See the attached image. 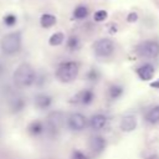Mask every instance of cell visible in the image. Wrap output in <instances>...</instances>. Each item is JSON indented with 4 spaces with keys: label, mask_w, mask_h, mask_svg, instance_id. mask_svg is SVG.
<instances>
[{
    "label": "cell",
    "mask_w": 159,
    "mask_h": 159,
    "mask_svg": "<svg viewBox=\"0 0 159 159\" xmlns=\"http://www.w3.org/2000/svg\"><path fill=\"white\" fill-rule=\"evenodd\" d=\"M36 81V72L29 63H21L14 72V82L19 87H30Z\"/></svg>",
    "instance_id": "cell-1"
},
{
    "label": "cell",
    "mask_w": 159,
    "mask_h": 159,
    "mask_svg": "<svg viewBox=\"0 0 159 159\" xmlns=\"http://www.w3.org/2000/svg\"><path fill=\"white\" fill-rule=\"evenodd\" d=\"M80 65L75 61H66L61 62L56 68V77L58 81L63 83H70L75 81L78 76Z\"/></svg>",
    "instance_id": "cell-2"
},
{
    "label": "cell",
    "mask_w": 159,
    "mask_h": 159,
    "mask_svg": "<svg viewBox=\"0 0 159 159\" xmlns=\"http://www.w3.org/2000/svg\"><path fill=\"white\" fill-rule=\"evenodd\" d=\"M21 32L14 31L0 40V48L5 55H15L21 50Z\"/></svg>",
    "instance_id": "cell-3"
},
{
    "label": "cell",
    "mask_w": 159,
    "mask_h": 159,
    "mask_svg": "<svg viewBox=\"0 0 159 159\" xmlns=\"http://www.w3.org/2000/svg\"><path fill=\"white\" fill-rule=\"evenodd\" d=\"M62 124H63V113L58 111L51 112L45 124V133H47L50 137H56Z\"/></svg>",
    "instance_id": "cell-4"
},
{
    "label": "cell",
    "mask_w": 159,
    "mask_h": 159,
    "mask_svg": "<svg viewBox=\"0 0 159 159\" xmlns=\"http://www.w3.org/2000/svg\"><path fill=\"white\" fill-rule=\"evenodd\" d=\"M137 53L145 58H157L159 56V42L155 40H145L137 46Z\"/></svg>",
    "instance_id": "cell-5"
},
{
    "label": "cell",
    "mask_w": 159,
    "mask_h": 159,
    "mask_svg": "<svg viewBox=\"0 0 159 159\" xmlns=\"http://www.w3.org/2000/svg\"><path fill=\"white\" fill-rule=\"evenodd\" d=\"M114 51V43L111 39L102 37L94 41L93 43V52L97 57H109Z\"/></svg>",
    "instance_id": "cell-6"
},
{
    "label": "cell",
    "mask_w": 159,
    "mask_h": 159,
    "mask_svg": "<svg viewBox=\"0 0 159 159\" xmlns=\"http://www.w3.org/2000/svg\"><path fill=\"white\" fill-rule=\"evenodd\" d=\"M94 99V93L92 89L87 88V89H81L80 92H77L73 97H71L70 103L73 104H81V106H88L93 102Z\"/></svg>",
    "instance_id": "cell-7"
},
{
    "label": "cell",
    "mask_w": 159,
    "mask_h": 159,
    "mask_svg": "<svg viewBox=\"0 0 159 159\" xmlns=\"http://www.w3.org/2000/svg\"><path fill=\"white\" fill-rule=\"evenodd\" d=\"M87 118L82 113H72L67 119V125L71 130L81 132L87 127Z\"/></svg>",
    "instance_id": "cell-8"
},
{
    "label": "cell",
    "mask_w": 159,
    "mask_h": 159,
    "mask_svg": "<svg viewBox=\"0 0 159 159\" xmlns=\"http://www.w3.org/2000/svg\"><path fill=\"white\" fill-rule=\"evenodd\" d=\"M135 73L142 81H150L155 73V67L150 62H145L135 68Z\"/></svg>",
    "instance_id": "cell-9"
},
{
    "label": "cell",
    "mask_w": 159,
    "mask_h": 159,
    "mask_svg": "<svg viewBox=\"0 0 159 159\" xmlns=\"http://www.w3.org/2000/svg\"><path fill=\"white\" fill-rule=\"evenodd\" d=\"M88 145H89V149L92 150V153L101 154L107 147V140L102 135H94L89 139Z\"/></svg>",
    "instance_id": "cell-10"
},
{
    "label": "cell",
    "mask_w": 159,
    "mask_h": 159,
    "mask_svg": "<svg viewBox=\"0 0 159 159\" xmlns=\"http://www.w3.org/2000/svg\"><path fill=\"white\" fill-rule=\"evenodd\" d=\"M107 124H108V118L104 114H101V113H97V114L92 116L91 119H89V127L93 130H102L107 127Z\"/></svg>",
    "instance_id": "cell-11"
},
{
    "label": "cell",
    "mask_w": 159,
    "mask_h": 159,
    "mask_svg": "<svg viewBox=\"0 0 159 159\" xmlns=\"http://www.w3.org/2000/svg\"><path fill=\"white\" fill-rule=\"evenodd\" d=\"M34 104L39 109H47L52 104V97L46 93H39L34 98Z\"/></svg>",
    "instance_id": "cell-12"
},
{
    "label": "cell",
    "mask_w": 159,
    "mask_h": 159,
    "mask_svg": "<svg viewBox=\"0 0 159 159\" xmlns=\"http://www.w3.org/2000/svg\"><path fill=\"white\" fill-rule=\"evenodd\" d=\"M119 125H120V129L123 132H127V133L128 132H133L137 128V118H135V116H133V114L124 116L122 118Z\"/></svg>",
    "instance_id": "cell-13"
},
{
    "label": "cell",
    "mask_w": 159,
    "mask_h": 159,
    "mask_svg": "<svg viewBox=\"0 0 159 159\" xmlns=\"http://www.w3.org/2000/svg\"><path fill=\"white\" fill-rule=\"evenodd\" d=\"M27 132L32 137H39L45 133V124L41 120H32L27 125Z\"/></svg>",
    "instance_id": "cell-14"
},
{
    "label": "cell",
    "mask_w": 159,
    "mask_h": 159,
    "mask_svg": "<svg viewBox=\"0 0 159 159\" xmlns=\"http://www.w3.org/2000/svg\"><path fill=\"white\" fill-rule=\"evenodd\" d=\"M26 106V99L21 96H16L14 98L10 99V103H9V107H10V111L12 113H19L21 112Z\"/></svg>",
    "instance_id": "cell-15"
},
{
    "label": "cell",
    "mask_w": 159,
    "mask_h": 159,
    "mask_svg": "<svg viewBox=\"0 0 159 159\" xmlns=\"http://www.w3.org/2000/svg\"><path fill=\"white\" fill-rule=\"evenodd\" d=\"M89 15V7L84 4L77 5L72 11V19L75 20H84Z\"/></svg>",
    "instance_id": "cell-16"
},
{
    "label": "cell",
    "mask_w": 159,
    "mask_h": 159,
    "mask_svg": "<svg viewBox=\"0 0 159 159\" xmlns=\"http://www.w3.org/2000/svg\"><path fill=\"white\" fill-rule=\"evenodd\" d=\"M145 120L149 124H158L159 123V106L150 107L145 113Z\"/></svg>",
    "instance_id": "cell-17"
},
{
    "label": "cell",
    "mask_w": 159,
    "mask_h": 159,
    "mask_svg": "<svg viewBox=\"0 0 159 159\" xmlns=\"http://www.w3.org/2000/svg\"><path fill=\"white\" fill-rule=\"evenodd\" d=\"M57 22V19L53 14H50V12H45L40 16V25L41 27L43 29H50Z\"/></svg>",
    "instance_id": "cell-18"
},
{
    "label": "cell",
    "mask_w": 159,
    "mask_h": 159,
    "mask_svg": "<svg viewBox=\"0 0 159 159\" xmlns=\"http://www.w3.org/2000/svg\"><path fill=\"white\" fill-rule=\"evenodd\" d=\"M66 47L71 52H75V51L80 50V47H81V40H80V37L76 36V35L68 36L67 40H66Z\"/></svg>",
    "instance_id": "cell-19"
},
{
    "label": "cell",
    "mask_w": 159,
    "mask_h": 159,
    "mask_svg": "<svg viewBox=\"0 0 159 159\" xmlns=\"http://www.w3.org/2000/svg\"><path fill=\"white\" fill-rule=\"evenodd\" d=\"M123 93H124V88L120 84H112L108 88V97L112 101H116V99L120 98L123 96Z\"/></svg>",
    "instance_id": "cell-20"
},
{
    "label": "cell",
    "mask_w": 159,
    "mask_h": 159,
    "mask_svg": "<svg viewBox=\"0 0 159 159\" xmlns=\"http://www.w3.org/2000/svg\"><path fill=\"white\" fill-rule=\"evenodd\" d=\"M63 41H65V34L61 32V31H57V32L52 34L48 39V43L51 46H60V45H62Z\"/></svg>",
    "instance_id": "cell-21"
},
{
    "label": "cell",
    "mask_w": 159,
    "mask_h": 159,
    "mask_svg": "<svg viewBox=\"0 0 159 159\" xmlns=\"http://www.w3.org/2000/svg\"><path fill=\"white\" fill-rule=\"evenodd\" d=\"M2 22H4V25H5L6 27H12V26H15L16 22H17V16H16L15 14H12V12H9V14L4 15Z\"/></svg>",
    "instance_id": "cell-22"
},
{
    "label": "cell",
    "mask_w": 159,
    "mask_h": 159,
    "mask_svg": "<svg viewBox=\"0 0 159 159\" xmlns=\"http://www.w3.org/2000/svg\"><path fill=\"white\" fill-rule=\"evenodd\" d=\"M86 77L88 81L91 82H97L99 78H101V72L97 70V68H89L88 72L86 73Z\"/></svg>",
    "instance_id": "cell-23"
},
{
    "label": "cell",
    "mask_w": 159,
    "mask_h": 159,
    "mask_svg": "<svg viewBox=\"0 0 159 159\" xmlns=\"http://www.w3.org/2000/svg\"><path fill=\"white\" fill-rule=\"evenodd\" d=\"M107 17H108V12H107L106 10H103V9L97 10V11H94V14H93V20H94L96 22H103Z\"/></svg>",
    "instance_id": "cell-24"
},
{
    "label": "cell",
    "mask_w": 159,
    "mask_h": 159,
    "mask_svg": "<svg viewBox=\"0 0 159 159\" xmlns=\"http://www.w3.org/2000/svg\"><path fill=\"white\" fill-rule=\"evenodd\" d=\"M71 159H89L83 152L78 150V149H75L72 153H71Z\"/></svg>",
    "instance_id": "cell-25"
},
{
    "label": "cell",
    "mask_w": 159,
    "mask_h": 159,
    "mask_svg": "<svg viewBox=\"0 0 159 159\" xmlns=\"http://www.w3.org/2000/svg\"><path fill=\"white\" fill-rule=\"evenodd\" d=\"M137 20H138V14H137L135 11H130V12L127 15V21H128V22L133 24V22H135Z\"/></svg>",
    "instance_id": "cell-26"
},
{
    "label": "cell",
    "mask_w": 159,
    "mask_h": 159,
    "mask_svg": "<svg viewBox=\"0 0 159 159\" xmlns=\"http://www.w3.org/2000/svg\"><path fill=\"white\" fill-rule=\"evenodd\" d=\"M149 86H150L152 88H154V89H159V78L155 80V81H153V82H150Z\"/></svg>",
    "instance_id": "cell-27"
},
{
    "label": "cell",
    "mask_w": 159,
    "mask_h": 159,
    "mask_svg": "<svg viewBox=\"0 0 159 159\" xmlns=\"http://www.w3.org/2000/svg\"><path fill=\"white\" fill-rule=\"evenodd\" d=\"M145 159H159V157L157 155V154H150L149 157H147Z\"/></svg>",
    "instance_id": "cell-28"
},
{
    "label": "cell",
    "mask_w": 159,
    "mask_h": 159,
    "mask_svg": "<svg viewBox=\"0 0 159 159\" xmlns=\"http://www.w3.org/2000/svg\"><path fill=\"white\" fill-rule=\"evenodd\" d=\"M4 72H5V67H4V65L0 62V76L4 75Z\"/></svg>",
    "instance_id": "cell-29"
}]
</instances>
